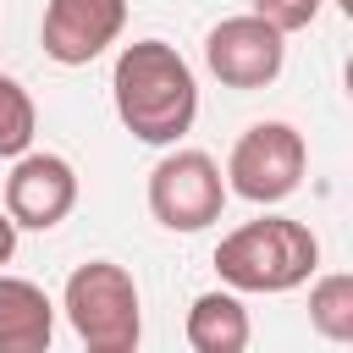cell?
I'll use <instances>...</instances> for the list:
<instances>
[{
  "label": "cell",
  "instance_id": "cell-1",
  "mask_svg": "<svg viewBox=\"0 0 353 353\" xmlns=\"http://www.w3.org/2000/svg\"><path fill=\"white\" fill-rule=\"evenodd\" d=\"M110 105L138 143H176L199 116V77L165 39H132L110 66Z\"/></svg>",
  "mask_w": 353,
  "mask_h": 353
},
{
  "label": "cell",
  "instance_id": "cell-2",
  "mask_svg": "<svg viewBox=\"0 0 353 353\" xmlns=\"http://www.w3.org/2000/svg\"><path fill=\"white\" fill-rule=\"evenodd\" d=\"M320 237L292 215H259L243 221L215 243V276L232 292H292L314 276Z\"/></svg>",
  "mask_w": 353,
  "mask_h": 353
},
{
  "label": "cell",
  "instance_id": "cell-3",
  "mask_svg": "<svg viewBox=\"0 0 353 353\" xmlns=\"http://www.w3.org/2000/svg\"><path fill=\"white\" fill-rule=\"evenodd\" d=\"M61 309L77 331V342L88 353H132L143 336V303H138V281L132 270H121L116 259H88L66 276Z\"/></svg>",
  "mask_w": 353,
  "mask_h": 353
},
{
  "label": "cell",
  "instance_id": "cell-4",
  "mask_svg": "<svg viewBox=\"0 0 353 353\" xmlns=\"http://www.w3.org/2000/svg\"><path fill=\"white\" fill-rule=\"evenodd\" d=\"M303 165H309V143L292 121H254L237 132L226 154V193L248 204H281L298 193Z\"/></svg>",
  "mask_w": 353,
  "mask_h": 353
},
{
  "label": "cell",
  "instance_id": "cell-5",
  "mask_svg": "<svg viewBox=\"0 0 353 353\" xmlns=\"http://www.w3.org/2000/svg\"><path fill=\"white\" fill-rule=\"evenodd\" d=\"M226 210V176L204 149H171L149 171V215L165 232H204Z\"/></svg>",
  "mask_w": 353,
  "mask_h": 353
},
{
  "label": "cell",
  "instance_id": "cell-6",
  "mask_svg": "<svg viewBox=\"0 0 353 353\" xmlns=\"http://www.w3.org/2000/svg\"><path fill=\"white\" fill-rule=\"evenodd\" d=\"M204 66L226 83V88H270L287 66V33H276L265 17L243 11V17H221L204 33Z\"/></svg>",
  "mask_w": 353,
  "mask_h": 353
},
{
  "label": "cell",
  "instance_id": "cell-7",
  "mask_svg": "<svg viewBox=\"0 0 353 353\" xmlns=\"http://www.w3.org/2000/svg\"><path fill=\"white\" fill-rule=\"evenodd\" d=\"M77 210V171L66 154L50 149H22L11 160L6 176V215L17 221V232H50Z\"/></svg>",
  "mask_w": 353,
  "mask_h": 353
},
{
  "label": "cell",
  "instance_id": "cell-8",
  "mask_svg": "<svg viewBox=\"0 0 353 353\" xmlns=\"http://www.w3.org/2000/svg\"><path fill=\"white\" fill-rule=\"evenodd\" d=\"M127 28V0H44L39 44L55 66L99 61Z\"/></svg>",
  "mask_w": 353,
  "mask_h": 353
},
{
  "label": "cell",
  "instance_id": "cell-9",
  "mask_svg": "<svg viewBox=\"0 0 353 353\" xmlns=\"http://www.w3.org/2000/svg\"><path fill=\"white\" fill-rule=\"evenodd\" d=\"M55 342V303L39 281L0 270V353H44Z\"/></svg>",
  "mask_w": 353,
  "mask_h": 353
},
{
  "label": "cell",
  "instance_id": "cell-10",
  "mask_svg": "<svg viewBox=\"0 0 353 353\" xmlns=\"http://www.w3.org/2000/svg\"><path fill=\"white\" fill-rule=\"evenodd\" d=\"M248 336H254V325H248L243 292L215 287V292L193 298V309H188V347L193 353H243Z\"/></svg>",
  "mask_w": 353,
  "mask_h": 353
},
{
  "label": "cell",
  "instance_id": "cell-11",
  "mask_svg": "<svg viewBox=\"0 0 353 353\" xmlns=\"http://www.w3.org/2000/svg\"><path fill=\"white\" fill-rule=\"evenodd\" d=\"M309 325L325 342H353V276L331 270L309 287Z\"/></svg>",
  "mask_w": 353,
  "mask_h": 353
},
{
  "label": "cell",
  "instance_id": "cell-12",
  "mask_svg": "<svg viewBox=\"0 0 353 353\" xmlns=\"http://www.w3.org/2000/svg\"><path fill=\"white\" fill-rule=\"evenodd\" d=\"M33 132H39V110H33V94L0 72V160H17L22 149H33Z\"/></svg>",
  "mask_w": 353,
  "mask_h": 353
},
{
  "label": "cell",
  "instance_id": "cell-13",
  "mask_svg": "<svg viewBox=\"0 0 353 353\" xmlns=\"http://www.w3.org/2000/svg\"><path fill=\"white\" fill-rule=\"evenodd\" d=\"M320 6L325 0H254V17H265L276 33H298L320 17Z\"/></svg>",
  "mask_w": 353,
  "mask_h": 353
},
{
  "label": "cell",
  "instance_id": "cell-14",
  "mask_svg": "<svg viewBox=\"0 0 353 353\" xmlns=\"http://www.w3.org/2000/svg\"><path fill=\"white\" fill-rule=\"evenodd\" d=\"M11 254H17V221L0 210V265H11Z\"/></svg>",
  "mask_w": 353,
  "mask_h": 353
}]
</instances>
